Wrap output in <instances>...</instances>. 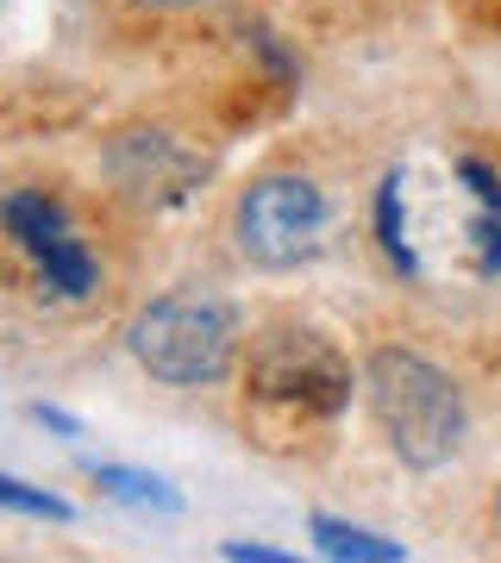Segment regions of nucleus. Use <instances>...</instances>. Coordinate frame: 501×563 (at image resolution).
I'll list each match as a JSON object with an SVG mask.
<instances>
[{
	"mask_svg": "<svg viewBox=\"0 0 501 563\" xmlns=\"http://www.w3.org/2000/svg\"><path fill=\"white\" fill-rule=\"evenodd\" d=\"M363 395L377 413L382 439L401 463L414 470H439L458 457L464 444V395L451 388V376H439L426 357L414 351H377L363 363Z\"/></svg>",
	"mask_w": 501,
	"mask_h": 563,
	"instance_id": "obj_1",
	"label": "nucleus"
},
{
	"mask_svg": "<svg viewBox=\"0 0 501 563\" xmlns=\"http://www.w3.org/2000/svg\"><path fill=\"white\" fill-rule=\"evenodd\" d=\"M126 344L157 383L200 388V383H220L232 357H239V313L214 288H176V295L151 301L132 320Z\"/></svg>",
	"mask_w": 501,
	"mask_h": 563,
	"instance_id": "obj_2",
	"label": "nucleus"
},
{
	"mask_svg": "<svg viewBox=\"0 0 501 563\" xmlns=\"http://www.w3.org/2000/svg\"><path fill=\"white\" fill-rule=\"evenodd\" d=\"M326 195L307 176H258L232 207V239L263 269H295L326 244Z\"/></svg>",
	"mask_w": 501,
	"mask_h": 563,
	"instance_id": "obj_3",
	"label": "nucleus"
},
{
	"mask_svg": "<svg viewBox=\"0 0 501 563\" xmlns=\"http://www.w3.org/2000/svg\"><path fill=\"white\" fill-rule=\"evenodd\" d=\"M244 383H251V401L301 413V420H333L351 401V369L314 332H276V339H263Z\"/></svg>",
	"mask_w": 501,
	"mask_h": 563,
	"instance_id": "obj_4",
	"label": "nucleus"
},
{
	"mask_svg": "<svg viewBox=\"0 0 501 563\" xmlns=\"http://www.w3.org/2000/svg\"><path fill=\"white\" fill-rule=\"evenodd\" d=\"M0 232L32 257V269H39L57 295H69V301L95 295L100 269H95V257H88V244L76 239L69 213H63L51 195H39V188H13V195L0 201Z\"/></svg>",
	"mask_w": 501,
	"mask_h": 563,
	"instance_id": "obj_5",
	"label": "nucleus"
},
{
	"mask_svg": "<svg viewBox=\"0 0 501 563\" xmlns=\"http://www.w3.org/2000/svg\"><path fill=\"white\" fill-rule=\"evenodd\" d=\"M314 544H320L326 558H358V563H395L407 558L395 539H377V532H363V526H345V520H314Z\"/></svg>",
	"mask_w": 501,
	"mask_h": 563,
	"instance_id": "obj_6",
	"label": "nucleus"
},
{
	"mask_svg": "<svg viewBox=\"0 0 501 563\" xmlns=\"http://www.w3.org/2000/svg\"><path fill=\"white\" fill-rule=\"evenodd\" d=\"M95 483L107 488V495L132 501V507H157V514H176V507H182V495H176L170 483H157V476H139V470H120V463H100Z\"/></svg>",
	"mask_w": 501,
	"mask_h": 563,
	"instance_id": "obj_7",
	"label": "nucleus"
},
{
	"mask_svg": "<svg viewBox=\"0 0 501 563\" xmlns=\"http://www.w3.org/2000/svg\"><path fill=\"white\" fill-rule=\"evenodd\" d=\"M0 507L7 514H32V520H69V501H57V495H44L32 483H13V476H0Z\"/></svg>",
	"mask_w": 501,
	"mask_h": 563,
	"instance_id": "obj_8",
	"label": "nucleus"
},
{
	"mask_svg": "<svg viewBox=\"0 0 501 563\" xmlns=\"http://www.w3.org/2000/svg\"><path fill=\"white\" fill-rule=\"evenodd\" d=\"M226 558L232 563H282V551H270V544H226Z\"/></svg>",
	"mask_w": 501,
	"mask_h": 563,
	"instance_id": "obj_9",
	"label": "nucleus"
},
{
	"mask_svg": "<svg viewBox=\"0 0 501 563\" xmlns=\"http://www.w3.org/2000/svg\"><path fill=\"white\" fill-rule=\"evenodd\" d=\"M32 413H39L44 426H57V432H76V420H69V413H57V407H32Z\"/></svg>",
	"mask_w": 501,
	"mask_h": 563,
	"instance_id": "obj_10",
	"label": "nucleus"
},
{
	"mask_svg": "<svg viewBox=\"0 0 501 563\" xmlns=\"http://www.w3.org/2000/svg\"><path fill=\"white\" fill-rule=\"evenodd\" d=\"M139 7H157V13H182V7H207V0H139Z\"/></svg>",
	"mask_w": 501,
	"mask_h": 563,
	"instance_id": "obj_11",
	"label": "nucleus"
},
{
	"mask_svg": "<svg viewBox=\"0 0 501 563\" xmlns=\"http://www.w3.org/2000/svg\"><path fill=\"white\" fill-rule=\"evenodd\" d=\"M495 532H501V488H495Z\"/></svg>",
	"mask_w": 501,
	"mask_h": 563,
	"instance_id": "obj_12",
	"label": "nucleus"
}]
</instances>
